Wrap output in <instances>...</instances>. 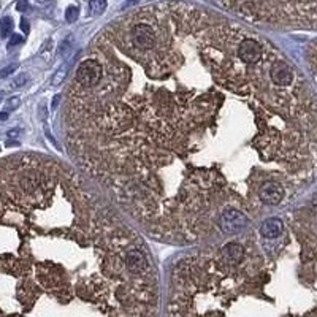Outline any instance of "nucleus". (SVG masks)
<instances>
[{"label":"nucleus","mask_w":317,"mask_h":317,"mask_svg":"<svg viewBox=\"0 0 317 317\" xmlns=\"http://www.w3.org/2000/svg\"><path fill=\"white\" fill-rule=\"evenodd\" d=\"M130 38L132 44L140 51H148L156 46V29L149 22H135L130 27Z\"/></svg>","instance_id":"obj_1"},{"label":"nucleus","mask_w":317,"mask_h":317,"mask_svg":"<svg viewBox=\"0 0 317 317\" xmlns=\"http://www.w3.org/2000/svg\"><path fill=\"white\" fill-rule=\"evenodd\" d=\"M103 76V67L97 61H84L81 62L76 70V81L83 87H94L100 83Z\"/></svg>","instance_id":"obj_2"},{"label":"nucleus","mask_w":317,"mask_h":317,"mask_svg":"<svg viewBox=\"0 0 317 317\" xmlns=\"http://www.w3.org/2000/svg\"><path fill=\"white\" fill-rule=\"evenodd\" d=\"M237 54L244 64H257L262 56V44L254 38H243L238 43Z\"/></svg>","instance_id":"obj_3"},{"label":"nucleus","mask_w":317,"mask_h":317,"mask_svg":"<svg viewBox=\"0 0 317 317\" xmlns=\"http://www.w3.org/2000/svg\"><path fill=\"white\" fill-rule=\"evenodd\" d=\"M246 224L248 217L238 209H227L220 216V227L225 233H238L246 227Z\"/></svg>","instance_id":"obj_4"},{"label":"nucleus","mask_w":317,"mask_h":317,"mask_svg":"<svg viewBox=\"0 0 317 317\" xmlns=\"http://www.w3.org/2000/svg\"><path fill=\"white\" fill-rule=\"evenodd\" d=\"M269 78L276 84L281 87H286L293 83V78H295V72L292 70V67L286 62H275L269 65Z\"/></svg>","instance_id":"obj_5"},{"label":"nucleus","mask_w":317,"mask_h":317,"mask_svg":"<svg viewBox=\"0 0 317 317\" xmlns=\"http://www.w3.org/2000/svg\"><path fill=\"white\" fill-rule=\"evenodd\" d=\"M259 197L260 200L265 203V205H279L283 202L284 198V189L283 186L279 183H275V181H268L265 183L262 187H260V192H259Z\"/></svg>","instance_id":"obj_6"},{"label":"nucleus","mask_w":317,"mask_h":317,"mask_svg":"<svg viewBox=\"0 0 317 317\" xmlns=\"http://www.w3.org/2000/svg\"><path fill=\"white\" fill-rule=\"evenodd\" d=\"M125 265H127L128 271L133 273V275H142L145 269L148 268L145 255L140 251H130V252H128L125 255Z\"/></svg>","instance_id":"obj_7"},{"label":"nucleus","mask_w":317,"mask_h":317,"mask_svg":"<svg viewBox=\"0 0 317 317\" xmlns=\"http://www.w3.org/2000/svg\"><path fill=\"white\" fill-rule=\"evenodd\" d=\"M220 254L225 259L227 263H230V265H238L243 260V257H244V249H243V246H240V244L230 243V244H227V246H224V248H222Z\"/></svg>","instance_id":"obj_8"},{"label":"nucleus","mask_w":317,"mask_h":317,"mask_svg":"<svg viewBox=\"0 0 317 317\" xmlns=\"http://www.w3.org/2000/svg\"><path fill=\"white\" fill-rule=\"evenodd\" d=\"M283 229H284V224L283 220H279L276 217H271V219H266L263 224L260 225V233L263 235L265 238H278L281 233H283Z\"/></svg>","instance_id":"obj_9"},{"label":"nucleus","mask_w":317,"mask_h":317,"mask_svg":"<svg viewBox=\"0 0 317 317\" xmlns=\"http://www.w3.org/2000/svg\"><path fill=\"white\" fill-rule=\"evenodd\" d=\"M89 10L92 15L100 16L107 10V0H89Z\"/></svg>","instance_id":"obj_10"},{"label":"nucleus","mask_w":317,"mask_h":317,"mask_svg":"<svg viewBox=\"0 0 317 317\" xmlns=\"http://www.w3.org/2000/svg\"><path fill=\"white\" fill-rule=\"evenodd\" d=\"M11 32H13V19L10 16H5L0 21V35H2V38H8Z\"/></svg>","instance_id":"obj_11"},{"label":"nucleus","mask_w":317,"mask_h":317,"mask_svg":"<svg viewBox=\"0 0 317 317\" xmlns=\"http://www.w3.org/2000/svg\"><path fill=\"white\" fill-rule=\"evenodd\" d=\"M65 76H67V67L64 65L62 68H59L57 72L54 73L53 81H51V84H53V86H61V84L64 83Z\"/></svg>","instance_id":"obj_12"},{"label":"nucleus","mask_w":317,"mask_h":317,"mask_svg":"<svg viewBox=\"0 0 317 317\" xmlns=\"http://www.w3.org/2000/svg\"><path fill=\"white\" fill-rule=\"evenodd\" d=\"M79 16V10L76 7H68L65 11V19L67 22H75Z\"/></svg>","instance_id":"obj_13"},{"label":"nucleus","mask_w":317,"mask_h":317,"mask_svg":"<svg viewBox=\"0 0 317 317\" xmlns=\"http://www.w3.org/2000/svg\"><path fill=\"white\" fill-rule=\"evenodd\" d=\"M26 81H27V75L26 73H21V75H18L13 79V83H11V87H21V86H24Z\"/></svg>","instance_id":"obj_14"},{"label":"nucleus","mask_w":317,"mask_h":317,"mask_svg":"<svg viewBox=\"0 0 317 317\" xmlns=\"http://www.w3.org/2000/svg\"><path fill=\"white\" fill-rule=\"evenodd\" d=\"M16 68H18V64H11V65L2 68V70H0V78H7V76H10L11 73L15 72Z\"/></svg>","instance_id":"obj_15"},{"label":"nucleus","mask_w":317,"mask_h":317,"mask_svg":"<svg viewBox=\"0 0 317 317\" xmlns=\"http://www.w3.org/2000/svg\"><path fill=\"white\" fill-rule=\"evenodd\" d=\"M7 111H11V110H16L19 107V99L18 97H11L8 102H7Z\"/></svg>","instance_id":"obj_16"},{"label":"nucleus","mask_w":317,"mask_h":317,"mask_svg":"<svg viewBox=\"0 0 317 317\" xmlns=\"http://www.w3.org/2000/svg\"><path fill=\"white\" fill-rule=\"evenodd\" d=\"M22 41H24V38H22L21 35H13V37H11V40L8 41V48H13V46L21 44Z\"/></svg>","instance_id":"obj_17"},{"label":"nucleus","mask_w":317,"mask_h":317,"mask_svg":"<svg viewBox=\"0 0 317 317\" xmlns=\"http://www.w3.org/2000/svg\"><path fill=\"white\" fill-rule=\"evenodd\" d=\"M16 10L18 11L29 10V2H27V0H18V2H16Z\"/></svg>","instance_id":"obj_18"},{"label":"nucleus","mask_w":317,"mask_h":317,"mask_svg":"<svg viewBox=\"0 0 317 317\" xmlns=\"http://www.w3.org/2000/svg\"><path fill=\"white\" fill-rule=\"evenodd\" d=\"M21 29H22V32H26V33H29V22H27V19L26 18H22L21 19Z\"/></svg>","instance_id":"obj_19"},{"label":"nucleus","mask_w":317,"mask_h":317,"mask_svg":"<svg viewBox=\"0 0 317 317\" xmlns=\"http://www.w3.org/2000/svg\"><path fill=\"white\" fill-rule=\"evenodd\" d=\"M138 2H140V0H128V2L124 5V8H125V7H130V5H135V4H138Z\"/></svg>","instance_id":"obj_20"},{"label":"nucleus","mask_w":317,"mask_h":317,"mask_svg":"<svg viewBox=\"0 0 317 317\" xmlns=\"http://www.w3.org/2000/svg\"><path fill=\"white\" fill-rule=\"evenodd\" d=\"M5 119H8V113L7 111L0 113V121H5Z\"/></svg>","instance_id":"obj_21"},{"label":"nucleus","mask_w":317,"mask_h":317,"mask_svg":"<svg viewBox=\"0 0 317 317\" xmlns=\"http://www.w3.org/2000/svg\"><path fill=\"white\" fill-rule=\"evenodd\" d=\"M18 133H19V130H10L8 137H18Z\"/></svg>","instance_id":"obj_22"},{"label":"nucleus","mask_w":317,"mask_h":317,"mask_svg":"<svg viewBox=\"0 0 317 317\" xmlns=\"http://www.w3.org/2000/svg\"><path fill=\"white\" fill-rule=\"evenodd\" d=\"M59 99H61V97H59V96H57V97H56V99L53 100V108H56V107H57V102H59Z\"/></svg>","instance_id":"obj_23"},{"label":"nucleus","mask_w":317,"mask_h":317,"mask_svg":"<svg viewBox=\"0 0 317 317\" xmlns=\"http://www.w3.org/2000/svg\"><path fill=\"white\" fill-rule=\"evenodd\" d=\"M2 99H4V94H0V102H2Z\"/></svg>","instance_id":"obj_24"}]
</instances>
